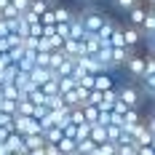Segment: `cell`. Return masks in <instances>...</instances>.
<instances>
[{"label":"cell","instance_id":"obj_1","mask_svg":"<svg viewBox=\"0 0 155 155\" xmlns=\"http://www.w3.org/2000/svg\"><path fill=\"white\" fill-rule=\"evenodd\" d=\"M118 96H120V102H123L126 107H131V110H139L142 104V88L139 86H134V83H126V86H120L118 88Z\"/></svg>","mask_w":155,"mask_h":155},{"label":"cell","instance_id":"obj_2","mask_svg":"<svg viewBox=\"0 0 155 155\" xmlns=\"http://www.w3.org/2000/svg\"><path fill=\"white\" fill-rule=\"evenodd\" d=\"M80 19H83V27H86V32H91V35H96V32L104 27V14L102 11H83V14H78Z\"/></svg>","mask_w":155,"mask_h":155},{"label":"cell","instance_id":"obj_3","mask_svg":"<svg viewBox=\"0 0 155 155\" xmlns=\"http://www.w3.org/2000/svg\"><path fill=\"white\" fill-rule=\"evenodd\" d=\"M126 70H128V75L134 78V80H144V70H147V56H139V54H134L128 64H126Z\"/></svg>","mask_w":155,"mask_h":155},{"label":"cell","instance_id":"obj_4","mask_svg":"<svg viewBox=\"0 0 155 155\" xmlns=\"http://www.w3.org/2000/svg\"><path fill=\"white\" fill-rule=\"evenodd\" d=\"M54 78H56V72H54V70H48V67H35V70L30 72V80H32V86H35V88H43L48 80H54Z\"/></svg>","mask_w":155,"mask_h":155},{"label":"cell","instance_id":"obj_5","mask_svg":"<svg viewBox=\"0 0 155 155\" xmlns=\"http://www.w3.org/2000/svg\"><path fill=\"white\" fill-rule=\"evenodd\" d=\"M123 35H126V48L134 51V48L142 43V35H144V32H142L139 27H131V24H128V27H123Z\"/></svg>","mask_w":155,"mask_h":155},{"label":"cell","instance_id":"obj_6","mask_svg":"<svg viewBox=\"0 0 155 155\" xmlns=\"http://www.w3.org/2000/svg\"><path fill=\"white\" fill-rule=\"evenodd\" d=\"M139 123H144V120H142V112H139V110H128V112H126V118H123V128L131 134Z\"/></svg>","mask_w":155,"mask_h":155},{"label":"cell","instance_id":"obj_7","mask_svg":"<svg viewBox=\"0 0 155 155\" xmlns=\"http://www.w3.org/2000/svg\"><path fill=\"white\" fill-rule=\"evenodd\" d=\"M112 88H115V80H112V75H110V72H102V75H96V88H94V91H112Z\"/></svg>","mask_w":155,"mask_h":155},{"label":"cell","instance_id":"obj_8","mask_svg":"<svg viewBox=\"0 0 155 155\" xmlns=\"http://www.w3.org/2000/svg\"><path fill=\"white\" fill-rule=\"evenodd\" d=\"M5 147H8V150H11V153H27V144H24V137H21V134H11V139L5 142Z\"/></svg>","mask_w":155,"mask_h":155},{"label":"cell","instance_id":"obj_9","mask_svg":"<svg viewBox=\"0 0 155 155\" xmlns=\"http://www.w3.org/2000/svg\"><path fill=\"white\" fill-rule=\"evenodd\" d=\"M83 112H86V123H88V126H96V123H99V118H102V110L94 107V104H86Z\"/></svg>","mask_w":155,"mask_h":155},{"label":"cell","instance_id":"obj_10","mask_svg":"<svg viewBox=\"0 0 155 155\" xmlns=\"http://www.w3.org/2000/svg\"><path fill=\"white\" fill-rule=\"evenodd\" d=\"M43 137H46V142H48V144H59V142L64 139V128L54 126V128H48V131L43 134Z\"/></svg>","mask_w":155,"mask_h":155},{"label":"cell","instance_id":"obj_11","mask_svg":"<svg viewBox=\"0 0 155 155\" xmlns=\"http://www.w3.org/2000/svg\"><path fill=\"white\" fill-rule=\"evenodd\" d=\"M91 139L96 142V144H104L107 139V126H91Z\"/></svg>","mask_w":155,"mask_h":155},{"label":"cell","instance_id":"obj_12","mask_svg":"<svg viewBox=\"0 0 155 155\" xmlns=\"http://www.w3.org/2000/svg\"><path fill=\"white\" fill-rule=\"evenodd\" d=\"M56 147L62 150V155H78V142H75V139H67V137H64Z\"/></svg>","mask_w":155,"mask_h":155},{"label":"cell","instance_id":"obj_13","mask_svg":"<svg viewBox=\"0 0 155 155\" xmlns=\"http://www.w3.org/2000/svg\"><path fill=\"white\" fill-rule=\"evenodd\" d=\"M35 110H38V104H32L30 99H21V102H19V112H16V115H24V118H35Z\"/></svg>","mask_w":155,"mask_h":155},{"label":"cell","instance_id":"obj_14","mask_svg":"<svg viewBox=\"0 0 155 155\" xmlns=\"http://www.w3.org/2000/svg\"><path fill=\"white\" fill-rule=\"evenodd\" d=\"M78 88V80L75 78H59V94H70V91H75Z\"/></svg>","mask_w":155,"mask_h":155},{"label":"cell","instance_id":"obj_15","mask_svg":"<svg viewBox=\"0 0 155 155\" xmlns=\"http://www.w3.org/2000/svg\"><path fill=\"white\" fill-rule=\"evenodd\" d=\"M96 147H99V144L94 139H83V142H78V155H94Z\"/></svg>","mask_w":155,"mask_h":155},{"label":"cell","instance_id":"obj_16","mask_svg":"<svg viewBox=\"0 0 155 155\" xmlns=\"http://www.w3.org/2000/svg\"><path fill=\"white\" fill-rule=\"evenodd\" d=\"M110 48H126V35H123V27H118L115 35L110 38Z\"/></svg>","mask_w":155,"mask_h":155},{"label":"cell","instance_id":"obj_17","mask_svg":"<svg viewBox=\"0 0 155 155\" xmlns=\"http://www.w3.org/2000/svg\"><path fill=\"white\" fill-rule=\"evenodd\" d=\"M51 8H54V5H51V3H46V0H35V3H32V14L35 16H43V14H48V11H51Z\"/></svg>","mask_w":155,"mask_h":155},{"label":"cell","instance_id":"obj_18","mask_svg":"<svg viewBox=\"0 0 155 155\" xmlns=\"http://www.w3.org/2000/svg\"><path fill=\"white\" fill-rule=\"evenodd\" d=\"M40 24H43V27H56V14H54V8H51L48 14L40 16Z\"/></svg>","mask_w":155,"mask_h":155},{"label":"cell","instance_id":"obj_19","mask_svg":"<svg viewBox=\"0 0 155 155\" xmlns=\"http://www.w3.org/2000/svg\"><path fill=\"white\" fill-rule=\"evenodd\" d=\"M11 3H14V8L19 11V14H27V11L32 8V0H11Z\"/></svg>","mask_w":155,"mask_h":155},{"label":"cell","instance_id":"obj_20","mask_svg":"<svg viewBox=\"0 0 155 155\" xmlns=\"http://www.w3.org/2000/svg\"><path fill=\"white\" fill-rule=\"evenodd\" d=\"M115 5H118L120 11H126V14H128L134 5H139V0H115Z\"/></svg>","mask_w":155,"mask_h":155},{"label":"cell","instance_id":"obj_21","mask_svg":"<svg viewBox=\"0 0 155 155\" xmlns=\"http://www.w3.org/2000/svg\"><path fill=\"white\" fill-rule=\"evenodd\" d=\"M35 62H38V67H48L51 70V54H38Z\"/></svg>","mask_w":155,"mask_h":155},{"label":"cell","instance_id":"obj_22","mask_svg":"<svg viewBox=\"0 0 155 155\" xmlns=\"http://www.w3.org/2000/svg\"><path fill=\"white\" fill-rule=\"evenodd\" d=\"M56 35L64 38V40H70V24H56Z\"/></svg>","mask_w":155,"mask_h":155},{"label":"cell","instance_id":"obj_23","mask_svg":"<svg viewBox=\"0 0 155 155\" xmlns=\"http://www.w3.org/2000/svg\"><path fill=\"white\" fill-rule=\"evenodd\" d=\"M144 78H155V59L147 56V70H144Z\"/></svg>","mask_w":155,"mask_h":155},{"label":"cell","instance_id":"obj_24","mask_svg":"<svg viewBox=\"0 0 155 155\" xmlns=\"http://www.w3.org/2000/svg\"><path fill=\"white\" fill-rule=\"evenodd\" d=\"M8 35H11V27H8V21L0 16V38H8Z\"/></svg>","mask_w":155,"mask_h":155},{"label":"cell","instance_id":"obj_25","mask_svg":"<svg viewBox=\"0 0 155 155\" xmlns=\"http://www.w3.org/2000/svg\"><path fill=\"white\" fill-rule=\"evenodd\" d=\"M46 155H62V150L56 144H46Z\"/></svg>","mask_w":155,"mask_h":155},{"label":"cell","instance_id":"obj_26","mask_svg":"<svg viewBox=\"0 0 155 155\" xmlns=\"http://www.w3.org/2000/svg\"><path fill=\"white\" fill-rule=\"evenodd\" d=\"M144 123H147V128H150V134H153V137H155V120H153V118H147Z\"/></svg>","mask_w":155,"mask_h":155},{"label":"cell","instance_id":"obj_27","mask_svg":"<svg viewBox=\"0 0 155 155\" xmlns=\"http://www.w3.org/2000/svg\"><path fill=\"white\" fill-rule=\"evenodd\" d=\"M0 155H11V150H8L5 144H0Z\"/></svg>","mask_w":155,"mask_h":155},{"label":"cell","instance_id":"obj_28","mask_svg":"<svg viewBox=\"0 0 155 155\" xmlns=\"http://www.w3.org/2000/svg\"><path fill=\"white\" fill-rule=\"evenodd\" d=\"M150 118H153V120H155V107H153V112H150Z\"/></svg>","mask_w":155,"mask_h":155},{"label":"cell","instance_id":"obj_29","mask_svg":"<svg viewBox=\"0 0 155 155\" xmlns=\"http://www.w3.org/2000/svg\"><path fill=\"white\" fill-rule=\"evenodd\" d=\"M3 88H5V86H3V83H0V96H3Z\"/></svg>","mask_w":155,"mask_h":155},{"label":"cell","instance_id":"obj_30","mask_svg":"<svg viewBox=\"0 0 155 155\" xmlns=\"http://www.w3.org/2000/svg\"><path fill=\"white\" fill-rule=\"evenodd\" d=\"M11 155H27V153H11Z\"/></svg>","mask_w":155,"mask_h":155},{"label":"cell","instance_id":"obj_31","mask_svg":"<svg viewBox=\"0 0 155 155\" xmlns=\"http://www.w3.org/2000/svg\"><path fill=\"white\" fill-rule=\"evenodd\" d=\"M46 3H51V5H54V3H56V0H46Z\"/></svg>","mask_w":155,"mask_h":155},{"label":"cell","instance_id":"obj_32","mask_svg":"<svg viewBox=\"0 0 155 155\" xmlns=\"http://www.w3.org/2000/svg\"><path fill=\"white\" fill-rule=\"evenodd\" d=\"M80 3H94V0H80Z\"/></svg>","mask_w":155,"mask_h":155},{"label":"cell","instance_id":"obj_33","mask_svg":"<svg viewBox=\"0 0 155 155\" xmlns=\"http://www.w3.org/2000/svg\"><path fill=\"white\" fill-rule=\"evenodd\" d=\"M32 3H35V0H32Z\"/></svg>","mask_w":155,"mask_h":155},{"label":"cell","instance_id":"obj_34","mask_svg":"<svg viewBox=\"0 0 155 155\" xmlns=\"http://www.w3.org/2000/svg\"><path fill=\"white\" fill-rule=\"evenodd\" d=\"M153 3H155V0H153Z\"/></svg>","mask_w":155,"mask_h":155}]
</instances>
